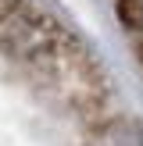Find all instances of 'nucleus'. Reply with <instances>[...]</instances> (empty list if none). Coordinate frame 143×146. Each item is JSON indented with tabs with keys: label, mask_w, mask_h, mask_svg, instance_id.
I'll return each mask as SVG.
<instances>
[{
	"label": "nucleus",
	"mask_w": 143,
	"mask_h": 146,
	"mask_svg": "<svg viewBox=\"0 0 143 146\" xmlns=\"http://www.w3.org/2000/svg\"><path fill=\"white\" fill-rule=\"evenodd\" d=\"M90 146H132V132L122 121H104V125H97Z\"/></svg>",
	"instance_id": "7ed1b4c3"
},
{
	"label": "nucleus",
	"mask_w": 143,
	"mask_h": 146,
	"mask_svg": "<svg viewBox=\"0 0 143 146\" xmlns=\"http://www.w3.org/2000/svg\"><path fill=\"white\" fill-rule=\"evenodd\" d=\"M29 68H32V75L43 82V89L50 96H57L64 107H72L79 114H97L107 100V82L100 75V68L82 50V43L72 39L68 32L43 57H36Z\"/></svg>",
	"instance_id": "f257e3e1"
},
{
	"label": "nucleus",
	"mask_w": 143,
	"mask_h": 146,
	"mask_svg": "<svg viewBox=\"0 0 143 146\" xmlns=\"http://www.w3.org/2000/svg\"><path fill=\"white\" fill-rule=\"evenodd\" d=\"M64 36V29L54 21V14L39 11V7L18 4L0 25V46L14 57V61L32 64L36 57H43L57 39Z\"/></svg>",
	"instance_id": "f03ea898"
},
{
	"label": "nucleus",
	"mask_w": 143,
	"mask_h": 146,
	"mask_svg": "<svg viewBox=\"0 0 143 146\" xmlns=\"http://www.w3.org/2000/svg\"><path fill=\"white\" fill-rule=\"evenodd\" d=\"M140 57H143V36H140Z\"/></svg>",
	"instance_id": "20e7f679"
}]
</instances>
